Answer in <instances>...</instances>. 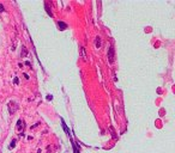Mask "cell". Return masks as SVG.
I'll list each match as a JSON object with an SVG mask.
<instances>
[{"label":"cell","instance_id":"5","mask_svg":"<svg viewBox=\"0 0 175 153\" xmlns=\"http://www.w3.org/2000/svg\"><path fill=\"white\" fill-rule=\"evenodd\" d=\"M80 55H82V57H83V60H84V61H86V60H88V56H86V54H85V48H84V47H82V48H80Z\"/></svg>","mask_w":175,"mask_h":153},{"label":"cell","instance_id":"9","mask_svg":"<svg viewBox=\"0 0 175 153\" xmlns=\"http://www.w3.org/2000/svg\"><path fill=\"white\" fill-rule=\"evenodd\" d=\"M61 123H63V127H64V129H65V132L70 135V131L67 129V127H66V125H65V122H64V120H61Z\"/></svg>","mask_w":175,"mask_h":153},{"label":"cell","instance_id":"3","mask_svg":"<svg viewBox=\"0 0 175 153\" xmlns=\"http://www.w3.org/2000/svg\"><path fill=\"white\" fill-rule=\"evenodd\" d=\"M17 129L19 132H23V129H24V121L18 120V122H17Z\"/></svg>","mask_w":175,"mask_h":153},{"label":"cell","instance_id":"2","mask_svg":"<svg viewBox=\"0 0 175 153\" xmlns=\"http://www.w3.org/2000/svg\"><path fill=\"white\" fill-rule=\"evenodd\" d=\"M7 107H9V112H10L11 115H12V114H15V112H16V110L18 109V105H17V103H16V102H10Z\"/></svg>","mask_w":175,"mask_h":153},{"label":"cell","instance_id":"10","mask_svg":"<svg viewBox=\"0 0 175 153\" xmlns=\"http://www.w3.org/2000/svg\"><path fill=\"white\" fill-rule=\"evenodd\" d=\"M16 146V140H13L12 142H11V145H10V148H13Z\"/></svg>","mask_w":175,"mask_h":153},{"label":"cell","instance_id":"8","mask_svg":"<svg viewBox=\"0 0 175 153\" xmlns=\"http://www.w3.org/2000/svg\"><path fill=\"white\" fill-rule=\"evenodd\" d=\"M95 46H96V48H100V47H101V38H100V37H96Z\"/></svg>","mask_w":175,"mask_h":153},{"label":"cell","instance_id":"1","mask_svg":"<svg viewBox=\"0 0 175 153\" xmlns=\"http://www.w3.org/2000/svg\"><path fill=\"white\" fill-rule=\"evenodd\" d=\"M108 61L110 64H113L114 62V60H115V50H114V47L113 46H110L109 47V49H108Z\"/></svg>","mask_w":175,"mask_h":153},{"label":"cell","instance_id":"4","mask_svg":"<svg viewBox=\"0 0 175 153\" xmlns=\"http://www.w3.org/2000/svg\"><path fill=\"white\" fill-rule=\"evenodd\" d=\"M58 26H59V29L61 30H65V29H67V24L66 23H64V22H58Z\"/></svg>","mask_w":175,"mask_h":153},{"label":"cell","instance_id":"7","mask_svg":"<svg viewBox=\"0 0 175 153\" xmlns=\"http://www.w3.org/2000/svg\"><path fill=\"white\" fill-rule=\"evenodd\" d=\"M26 54H28V50H26V48H25V47H22V53H20L22 57H25V56H26Z\"/></svg>","mask_w":175,"mask_h":153},{"label":"cell","instance_id":"6","mask_svg":"<svg viewBox=\"0 0 175 153\" xmlns=\"http://www.w3.org/2000/svg\"><path fill=\"white\" fill-rule=\"evenodd\" d=\"M44 7H46V11H47V13H48L50 17H53V13H52V10H50V7H49L48 3H44Z\"/></svg>","mask_w":175,"mask_h":153}]
</instances>
